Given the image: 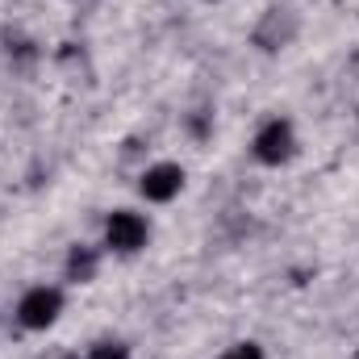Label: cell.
Segmentation results:
<instances>
[{
    "label": "cell",
    "instance_id": "cell-1",
    "mask_svg": "<svg viewBox=\"0 0 359 359\" xmlns=\"http://www.w3.org/2000/svg\"><path fill=\"white\" fill-rule=\"evenodd\" d=\"M59 305H63V297H59L55 288H34V292H25V297H21L17 318H21V326L42 330V326H50V322L59 318Z\"/></svg>",
    "mask_w": 359,
    "mask_h": 359
},
{
    "label": "cell",
    "instance_id": "cell-2",
    "mask_svg": "<svg viewBox=\"0 0 359 359\" xmlns=\"http://www.w3.org/2000/svg\"><path fill=\"white\" fill-rule=\"evenodd\" d=\"M104 238H109L113 251H138V247L147 243V222H142L138 213H113Z\"/></svg>",
    "mask_w": 359,
    "mask_h": 359
},
{
    "label": "cell",
    "instance_id": "cell-3",
    "mask_svg": "<svg viewBox=\"0 0 359 359\" xmlns=\"http://www.w3.org/2000/svg\"><path fill=\"white\" fill-rule=\"evenodd\" d=\"M255 155L264 163H284L292 155V130H288V121H268L255 134Z\"/></svg>",
    "mask_w": 359,
    "mask_h": 359
},
{
    "label": "cell",
    "instance_id": "cell-4",
    "mask_svg": "<svg viewBox=\"0 0 359 359\" xmlns=\"http://www.w3.org/2000/svg\"><path fill=\"white\" fill-rule=\"evenodd\" d=\"M180 184H184V172L176 163H159V168H151L142 176V196L147 201H172L180 192Z\"/></svg>",
    "mask_w": 359,
    "mask_h": 359
},
{
    "label": "cell",
    "instance_id": "cell-5",
    "mask_svg": "<svg viewBox=\"0 0 359 359\" xmlns=\"http://www.w3.org/2000/svg\"><path fill=\"white\" fill-rule=\"evenodd\" d=\"M67 271H72V280H88L92 271H96V255H92V251H76L72 264H67Z\"/></svg>",
    "mask_w": 359,
    "mask_h": 359
},
{
    "label": "cell",
    "instance_id": "cell-6",
    "mask_svg": "<svg viewBox=\"0 0 359 359\" xmlns=\"http://www.w3.org/2000/svg\"><path fill=\"white\" fill-rule=\"evenodd\" d=\"M88 359H126V347L121 343H100V347H92Z\"/></svg>",
    "mask_w": 359,
    "mask_h": 359
},
{
    "label": "cell",
    "instance_id": "cell-7",
    "mask_svg": "<svg viewBox=\"0 0 359 359\" xmlns=\"http://www.w3.org/2000/svg\"><path fill=\"white\" fill-rule=\"evenodd\" d=\"M226 359H264V355H259V347H255V343H243V347H234Z\"/></svg>",
    "mask_w": 359,
    "mask_h": 359
},
{
    "label": "cell",
    "instance_id": "cell-8",
    "mask_svg": "<svg viewBox=\"0 0 359 359\" xmlns=\"http://www.w3.org/2000/svg\"><path fill=\"white\" fill-rule=\"evenodd\" d=\"M67 359H72V355H67Z\"/></svg>",
    "mask_w": 359,
    "mask_h": 359
}]
</instances>
